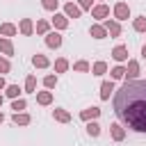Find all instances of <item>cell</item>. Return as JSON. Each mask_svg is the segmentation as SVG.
I'll list each match as a JSON object with an SVG mask.
<instances>
[{
  "label": "cell",
  "mask_w": 146,
  "mask_h": 146,
  "mask_svg": "<svg viewBox=\"0 0 146 146\" xmlns=\"http://www.w3.org/2000/svg\"><path fill=\"white\" fill-rule=\"evenodd\" d=\"M91 16L94 18H105V16H110V7L107 5H98V7L91 9Z\"/></svg>",
  "instance_id": "6"
},
{
  "label": "cell",
  "mask_w": 146,
  "mask_h": 146,
  "mask_svg": "<svg viewBox=\"0 0 146 146\" xmlns=\"http://www.w3.org/2000/svg\"><path fill=\"white\" fill-rule=\"evenodd\" d=\"M36 32H39V34H46V32H48V23H46V21H39V23H36Z\"/></svg>",
  "instance_id": "33"
},
{
  "label": "cell",
  "mask_w": 146,
  "mask_h": 146,
  "mask_svg": "<svg viewBox=\"0 0 146 146\" xmlns=\"http://www.w3.org/2000/svg\"><path fill=\"white\" fill-rule=\"evenodd\" d=\"M114 112L130 130L146 132V80H128L114 94Z\"/></svg>",
  "instance_id": "1"
},
{
  "label": "cell",
  "mask_w": 146,
  "mask_h": 146,
  "mask_svg": "<svg viewBox=\"0 0 146 146\" xmlns=\"http://www.w3.org/2000/svg\"><path fill=\"white\" fill-rule=\"evenodd\" d=\"M112 91H114V84H112V82H103V84H100V98H103V100H107Z\"/></svg>",
  "instance_id": "12"
},
{
  "label": "cell",
  "mask_w": 146,
  "mask_h": 146,
  "mask_svg": "<svg viewBox=\"0 0 146 146\" xmlns=\"http://www.w3.org/2000/svg\"><path fill=\"white\" fill-rule=\"evenodd\" d=\"M0 34H5V36H14V34H16V27H14L11 23H2V25H0Z\"/></svg>",
  "instance_id": "17"
},
{
  "label": "cell",
  "mask_w": 146,
  "mask_h": 146,
  "mask_svg": "<svg viewBox=\"0 0 146 146\" xmlns=\"http://www.w3.org/2000/svg\"><path fill=\"white\" fill-rule=\"evenodd\" d=\"M112 57H114L116 62H125V59H128V48H125V46H116V48L112 50Z\"/></svg>",
  "instance_id": "4"
},
{
  "label": "cell",
  "mask_w": 146,
  "mask_h": 146,
  "mask_svg": "<svg viewBox=\"0 0 146 146\" xmlns=\"http://www.w3.org/2000/svg\"><path fill=\"white\" fill-rule=\"evenodd\" d=\"M9 59H5V57H0V73H9Z\"/></svg>",
  "instance_id": "32"
},
{
  "label": "cell",
  "mask_w": 146,
  "mask_h": 146,
  "mask_svg": "<svg viewBox=\"0 0 146 146\" xmlns=\"http://www.w3.org/2000/svg\"><path fill=\"white\" fill-rule=\"evenodd\" d=\"M64 14H66V18H80V7L73 5V2H68L64 7Z\"/></svg>",
  "instance_id": "5"
},
{
  "label": "cell",
  "mask_w": 146,
  "mask_h": 146,
  "mask_svg": "<svg viewBox=\"0 0 146 146\" xmlns=\"http://www.w3.org/2000/svg\"><path fill=\"white\" fill-rule=\"evenodd\" d=\"M50 100H52V94L50 91H39L36 94V103L39 105H50Z\"/></svg>",
  "instance_id": "13"
},
{
  "label": "cell",
  "mask_w": 146,
  "mask_h": 146,
  "mask_svg": "<svg viewBox=\"0 0 146 146\" xmlns=\"http://www.w3.org/2000/svg\"><path fill=\"white\" fill-rule=\"evenodd\" d=\"M41 5H43V9H57V5H59V0H41Z\"/></svg>",
  "instance_id": "28"
},
{
  "label": "cell",
  "mask_w": 146,
  "mask_h": 146,
  "mask_svg": "<svg viewBox=\"0 0 146 146\" xmlns=\"http://www.w3.org/2000/svg\"><path fill=\"white\" fill-rule=\"evenodd\" d=\"M123 75H125V68H123V66H114V68H112V78H114V80H119V78H123Z\"/></svg>",
  "instance_id": "27"
},
{
  "label": "cell",
  "mask_w": 146,
  "mask_h": 146,
  "mask_svg": "<svg viewBox=\"0 0 146 146\" xmlns=\"http://www.w3.org/2000/svg\"><path fill=\"white\" fill-rule=\"evenodd\" d=\"M110 128H112V137H114V139H116V141H121V139H123V137H125V132H123V128H121V125H119V123H112V125H110Z\"/></svg>",
  "instance_id": "16"
},
{
  "label": "cell",
  "mask_w": 146,
  "mask_h": 146,
  "mask_svg": "<svg viewBox=\"0 0 146 146\" xmlns=\"http://www.w3.org/2000/svg\"><path fill=\"white\" fill-rule=\"evenodd\" d=\"M11 121H14L16 125H27V123H30V116H27V114H18V112H16V114L11 116Z\"/></svg>",
  "instance_id": "19"
},
{
  "label": "cell",
  "mask_w": 146,
  "mask_h": 146,
  "mask_svg": "<svg viewBox=\"0 0 146 146\" xmlns=\"http://www.w3.org/2000/svg\"><path fill=\"white\" fill-rule=\"evenodd\" d=\"M34 89H36V78H34V75H27V80H25V91H27V94H34Z\"/></svg>",
  "instance_id": "20"
},
{
  "label": "cell",
  "mask_w": 146,
  "mask_h": 146,
  "mask_svg": "<svg viewBox=\"0 0 146 146\" xmlns=\"http://www.w3.org/2000/svg\"><path fill=\"white\" fill-rule=\"evenodd\" d=\"M32 64H34L36 68H46L50 62H48V57H43V55H39V52H36V55L32 57Z\"/></svg>",
  "instance_id": "10"
},
{
  "label": "cell",
  "mask_w": 146,
  "mask_h": 146,
  "mask_svg": "<svg viewBox=\"0 0 146 146\" xmlns=\"http://www.w3.org/2000/svg\"><path fill=\"white\" fill-rule=\"evenodd\" d=\"M0 50H2L5 55H14V46H11V41H9V39H0Z\"/></svg>",
  "instance_id": "18"
},
{
  "label": "cell",
  "mask_w": 146,
  "mask_h": 146,
  "mask_svg": "<svg viewBox=\"0 0 146 146\" xmlns=\"http://www.w3.org/2000/svg\"><path fill=\"white\" fill-rule=\"evenodd\" d=\"M66 68H68V62H66V59H64V57H62V59H57V62H55V71H57V73H64V71H66Z\"/></svg>",
  "instance_id": "24"
},
{
  "label": "cell",
  "mask_w": 146,
  "mask_h": 146,
  "mask_svg": "<svg viewBox=\"0 0 146 146\" xmlns=\"http://www.w3.org/2000/svg\"><path fill=\"white\" fill-rule=\"evenodd\" d=\"M18 91H21V89H18V84H9V87H7V96H9V98H16V96H18Z\"/></svg>",
  "instance_id": "30"
},
{
  "label": "cell",
  "mask_w": 146,
  "mask_h": 146,
  "mask_svg": "<svg viewBox=\"0 0 146 146\" xmlns=\"http://www.w3.org/2000/svg\"><path fill=\"white\" fill-rule=\"evenodd\" d=\"M125 73H128V78H130V80H135V78H137V73H139V64H137L135 59H132V62H128Z\"/></svg>",
  "instance_id": "11"
},
{
  "label": "cell",
  "mask_w": 146,
  "mask_h": 146,
  "mask_svg": "<svg viewBox=\"0 0 146 146\" xmlns=\"http://www.w3.org/2000/svg\"><path fill=\"white\" fill-rule=\"evenodd\" d=\"M98 114H100V110H98V107H87V110H82V114H80V116H82L84 121H89V119H98Z\"/></svg>",
  "instance_id": "8"
},
{
  "label": "cell",
  "mask_w": 146,
  "mask_h": 146,
  "mask_svg": "<svg viewBox=\"0 0 146 146\" xmlns=\"http://www.w3.org/2000/svg\"><path fill=\"white\" fill-rule=\"evenodd\" d=\"M2 119H5V116H2V114H0V123H2Z\"/></svg>",
  "instance_id": "37"
},
{
  "label": "cell",
  "mask_w": 146,
  "mask_h": 146,
  "mask_svg": "<svg viewBox=\"0 0 146 146\" xmlns=\"http://www.w3.org/2000/svg\"><path fill=\"white\" fill-rule=\"evenodd\" d=\"M52 25H55L57 30H64V27L68 25V18H66V16H59V14H55V18H52Z\"/></svg>",
  "instance_id": "15"
},
{
  "label": "cell",
  "mask_w": 146,
  "mask_h": 146,
  "mask_svg": "<svg viewBox=\"0 0 146 146\" xmlns=\"http://www.w3.org/2000/svg\"><path fill=\"white\" fill-rule=\"evenodd\" d=\"M105 71H107V64L105 62H96L94 64V75H103Z\"/></svg>",
  "instance_id": "25"
},
{
  "label": "cell",
  "mask_w": 146,
  "mask_h": 146,
  "mask_svg": "<svg viewBox=\"0 0 146 146\" xmlns=\"http://www.w3.org/2000/svg\"><path fill=\"white\" fill-rule=\"evenodd\" d=\"M0 105H2V96H0Z\"/></svg>",
  "instance_id": "38"
},
{
  "label": "cell",
  "mask_w": 146,
  "mask_h": 146,
  "mask_svg": "<svg viewBox=\"0 0 146 146\" xmlns=\"http://www.w3.org/2000/svg\"><path fill=\"white\" fill-rule=\"evenodd\" d=\"M141 55H144V59H146V46H144V48H141Z\"/></svg>",
  "instance_id": "36"
},
{
  "label": "cell",
  "mask_w": 146,
  "mask_h": 146,
  "mask_svg": "<svg viewBox=\"0 0 146 146\" xmlns=\"http://www.w3.org/2000/svg\"><path fill=\"white\" fill-rule=\"evenodd\" d=\"M52 114H55V119H57V121H62V123H68V121H71V114H68L66 110H62V107H57Z\"/></svg>",
  "instance_id": "14"
},
{
  "label": "cell",
  "mask_w": 146,
  "mask_h": 146,
  "mask_svg": "<svg viewBox=\"0 0 146 146\" xmlns=\"http://www.w3.org/2000/svg\"><path fill=\"white\" fill-rule=\"evenodd\" d=\"M46 46H48V48H59V46H62V36H59L57 32L46 34Z\"/></svg>",
  "instance_id": "3"
},
{
  "label": "cell",
  "mask_w": 146,
  "mask_h": 146,
  "mask_svg": "<svg viewBox=\"0 0 146 146\" xmlns=\"http://www.w3.org/2000/svg\"><path fill=\"white\" fill-rule=\"evenodd\" d=\"M21 32L23 34H32V21L30 18H23L21 21Z\"/></svg>",
  "instance_id": "23"
},
{
  "label": "cell",
  "mask_w": 146,
  "mask_h": 146,
  "mask_svg": "<svg viewBox=\"0 0 146 146\" xmlns=\"http://www.w3.org/2000/svg\"><path fill=\"white\" fill-rule=\"evenodd\" d=\"M87 132H89L91 137H98V135H100V125H98L96 121H91V123H87Z\"/></svg>",
  "instance_id": "22"
},
{
  "label": "cell",
  "mask_w": 146,
  "mask_h": 146,
  "mask_svg": "<svg viewBox=\"0 0 146 146\" xmlns=\"http://www.w3.org/2000/svg\"><path fill=\"white\" fill-rule=\"evenodd\" d=\"M43 84H46L48 89H52V87L57 84V78H55V75H46V78H43Z\"/></svg>",
  "instance_id": "29"
},
{
  "label": "cell",
  "mask_w": 146,
  "mask_h": 146,
  "mask_svg": "<svg viewBox=\"0 0 146 146\" xmlns=\"http://www.w3.org/2000/svg\"><path fill=\"white\" fill-rule=\"evenodd\" d=\"M89 34H91L94 39H105V36H107V30H105L103 25H91V27H89Z\"/></svg>",
  "instance_id": "7"
},
{
  "label": "cell",
  "mask_w": 146,
  "mask_h": 146,
  "mask_svg": "<svg viewBox=\"0 0 146 146\" xmlns=\"http://www.w3.org/2000/svg\"><path fill=\"white\" fill-rule=\"evenodd\" d=\"M0 89H5V78L0 75Z\"/></svg>",
  "instance_id": "35"
},
{
  "label": "cell",
  "mask_w": 146,
  "mask_h": 146,
  "mask_svg": "<svg viewBox=\"0 0 146 146\" xmlns=\"http://www.w3.org/2000/svg\"><path fill=\"white\" fill-rule=\"evenodd\" d=\"M73 68H75V71H80V73H87V71H89V64L82 59V62H75V64H73Z\"/></svg>",
  "instance_id": "26"
},
{
  "label": "cell",
  "mask_w": 146,
  "mask_h": 146,
  "mask_svg": "<svg viewBox=\"0 0 146 146\" xmlns=\"http://www.w3.org/2000/svg\"><path fill=\"white\" fill-rule=\"evenodd\" d=\"M82 9H91V0H78Z\"/></svg>",
  "instance_id": "34"
},
{
  "label": "cell",
  "mask_w": 146,
  "mask_h": 146,
  "mask_svg": "<svg viewBox=\"0 0 146 146\" xmlns=\"http://www.w3.org/2000/svg\"><path fill=\"white\" fill-rule=\"evenodd\" d=\"M11 110H16V112H21V110H25V100H23V98H18V100H14V103H11Z\"/></svg>",
  "instance_id": "31"
},
{
  "label": "cell",
  "mask_w": 146,
  "mask_h": 146,
  "mask_svg": "<svg viewBox=\"0 0 146 146\" xmlns=\"http://www.w3.org/2000/svg\"><path fill=\"white\" fill-rule=\"evenodd\" d=\"M132 27H135L137 32H146V16H139V18H135Z\"/></svg>",
  "instance_id": "21"
},
{
  "label": "cell",
  "mask_w": 146,
  "mask_h": 146,
  "mask_svg": "<svg viewBox=\"0 0 146 146\" xmlns=\"http://www.w3.org/2000/svg\"><path fill=\"white\" fill-rule=\"evenodd\" d=\"M114 16H116L119 21H125V18L130 16V7H128L125 2H116V5H114Z\"/></svg>",
  "instance_id": "2"
},
{
  "label": "cell",
  "mask_w": 146,
  "mask_h": 146,
  "mask_svg": "<svg viewBox=\"0 0 146 146\" xmlns=\"http://www.w3.org/2000/svg\"><path fill=\"white\" fill-rule=\"evenodd\" d=\"M105 30H107L112 36H119V34H121V27H119L116 21H107V23H105Z\"/></svg>",
  "instance_id": "9"
}]
</instances>
